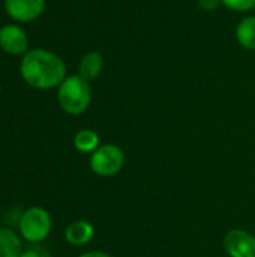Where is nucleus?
<instances>
[{
    "label": "nucleus",
    "instance_id": "obj_1",
    "mask_svg": "<svg viewBox=\"0 0 255 257\" xmlns=\"http://www.w3.org/2000/svg\"><path fill=\"white\" fill-rule=\"evenodd\" d=\"M23 80L41 90L59 87L66 78V65L60 56L44 48L29 50L20 63Z\"/></svg>",
    "mask_w": 255,
    "mask_h": 257
},
{
    "label": "nucleus",
    "instance_id": "obj_2",
    "mask_svg": "<svg viewBox=\"0 0 255 257\" xmlns=\"http://www.w3.org/2000/svg\"><path fill=\"white\" fill-rule=\"evenodd\" d=\"M57 99L65 113L71 116L84 113L92 101V89L89 81L80 75L66 77L57 87Z\"/></svg>",
    "mask_w": 255,
    "mask_h": 257
},
{
    "label": "nucleus",
    "instance_id": "obj_3",
    "mask_svg": "<svg viewBox=\"0 0 255 257\" xmlns=\"http://www.w3.org/2000/svg\"><path fill=\"white\" fill-rule=\"evenodd\" d=\"M51 215L41 206H32L26 209L18 223L20 235L29 242H41L51 232Z\"/></svg>",
    "mask_w": 255,
    "mask_h": 257
},
{
    "label": "nucleus",
    "instance_id": "obj_4",
    "mask_svg": "<svg viewBox=\"0 0 255 257\" xmlns=\"http://www.w3.org/2000/svg\"><path fill=\"white\" fill-rule=\"evenodd\" d=\"M125 163L122 149L116 145H102L90 157V169L95 175L110 178L117 175Z\"/></svg>",
    "mask_w": 255,
    "mask_h": 257
},
{
    "label": "nucleus",
    "instance_id": "obj_5",
    "mask_svg": "<svg viewBox=\"0 0 255 257\" xmlns=\"http://www.w3.org/2000/svg\"><path fill=\"white\" fill-rule=\"evenodd\" d=\"M47 0H5L6 14L17 23H30L42 15Z\"/></svg>",
    "mask_w": 255,
    "mask_h": 257
},
{
    "label": "nucleus",
    "instance_id": "obj_6",
    "mask_svg": "<svg viewBox=\"0 0 255 257\" xmlns=\"http://www.w3.org/2000/svg\"><path fill=\"white\" fill-rule=\"evenodd\" d=\"M224 248L230 257H255V236L246 230L233 229L224 238Z\"/></svg>",
    "mask_w": 255,
    "mask_h": 257
},
{
    "label": "nucleus",
    "instance_id": "obj_7",
    "mask_svg": "<svg viewBox=\"0 0 255 257\" xmlns=\"http://www.w3.org/2000/svg\"><path fill=\"white\" fill-rule=\"evenodd\" d=\"M0 48L12 56L26 54L29 51V38L18 24H6L0 29Z\"/></svg>",
    "mask_w": 255,
    "mask_h": 257
},
{
    "label": "nucleus",
    "instance_id": "obj_8",
    "mask_svg": "<svg viewBox=\"0 0 255 257\" xmlns=\"http://www.w3.org/2000/svg\"><path fill=\"white\" fill-rule=\"evenodd\" d=\"M93 235H95V227L86 220L72 221L65 230V239L75 247L89 244L93 239Z\"/></svg>",
    "mask_w": 255,
    "mask_h": 257
},
{
    "label": "nucleus",
    "instance_id": "obj_9",
    "mask_svg": "<svg viewBox=\"0 0 255 257\" xmlns=\"http://www.w3.org/2000/svg\"><path fill=\"white\" fill-rule=\"evenodd\" d=\"M104 68V57L99 51H90L87 54L83 56V59L80 60L78 65V75L83 77L84 80L90 81L95 80L96 77H99V74L102 72Z\"/></svg>",
    "mask_w": 255,
    "mask_h": 257
},
{
    "label": "nucleus",
    "instance_id": "obj_10",
    "mask_svg": "<svg viewBox=\"0 0 255 257\" xmlns=\"http://www.w3.org/2000/svg\"><path fill=\"white\" fill-rule=\"evenodd\" d=\"M21 253L20 236L11 229L0 227V257H20Z\"/></svg>",
    "mask_w": 255,
    "mask_h": 257
},
{
    "label": "nucleus",
    "instance_id": "obj_11",
    "mask_svg": "<svg viewBox=\"0 0 255 257\" xmlns=\"http://www.w3.org/2000/svg\"><path fill=\"white\" fill-rule=\"evenodd\" d=\"M236 39L240 47L255 50V15L243 18L236 27Z\"/></svg>",
    "mask_w": 255,
    "mask_h": 257
},
{
    "label": "nucleus",
    "instance_id": "obj_12",
    "mask_svg": "<svg viewBox=\"0 0 255 257\" xmlns=\"http://www.w3.org/2000/svg\"><path fill=\"white\" fill-rule=\"evenodd\" d=\"M74 148L81 154H93L99 148V136L93 130H81L74 137Z\"/></svg>",
    "mask_w": 255,
    "mask_h": 257
},
{
    "label": "nucleus",
    "instance_id": "obj_13",
    "mask_svg": "<svg viewBox=\"0 0 255 257\" xmlns=\"http://www.w3.org/2000/svg\"><path fill=\"white\" fill-rule=\"evenodd\" d=\"M225 8L234 12H246L255 8V0H221Z\"/></svg>",
    "mask_w": 255,
    "mask_h": 257
},
{
    "label": "nucleus",
    "instance_id": "obj_14",
    "mask_svg": "<svg viewBox=\"0 0 255 257\" xmlns=\"http://www.w3.org/2000/svg\"><path fill=\"white\" fill-rule=\"evenodd\" d=\"M219 3H222L221 0H198V6H200V9L201 11H215L218 6H219Z\"/></svg>",
    "mask_w": 255,
    "mask_h": 257
},
{
    "label": "nucleus",
    "instance_id": "obj_15",
    "mask_svg": "<svg viewBox=\"0 0 255 257\" xmlns=\"http://www.w3.org/2000/svg\"><path fill=\"white\" fill-rule=\"evenodd\" d=\"M78 257H113L110 256L108 253H104V251H87V253H83Z\"/></svg>",
    "mask_w": 255,
    "mask_h": 257
},
{
    "label": "nucleus",
    "instance_id": "obj_16",
    "mask_svg": "<svg viewBox=\"0 0 255 257\" xmlns=\"http://www.w3.org/2000/svg\"><path fill=\"white\" fill-rule=\"evenodd\" d=\"M20 257H41L39 256V253L38 251H35V250H27V251H23Z\"/></svg>",
    "mask_w": 255,
    "mask_h": 257
},
{
    "label": "nucleus",
    "instance_id": "obj_17",
    "mask_svg": "<svg viewBox=\"0 0 255 257\" xmlns=\"http://www.w3.org/2000/svg\"><path fill=\"white\" fill-rule=\"evenodd\" d=\"M0 92H2V87H0Z\"/></svg>",
    "mask_w": 255,
    "mask_h": 257
}]
</instances>
